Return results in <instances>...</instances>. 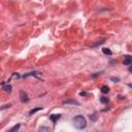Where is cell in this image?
Returning a JSON list of instances; mask_svg holds the SVG:
<instances>
[{
  "label": "cell",
  "instance_id": "6da1fadb",
  "mask_svg": "<svg viewBox=\"0 0 132 132\" xmlns=\"http://www.w3.org/2000/svg\"><path fill=\"white\" fill-rule=\"evenodd\" d=\"M73 125L75 128H77V129H85L87 126V121H86L85 117H82L81 115L76 116V117L73 119Z\"/></svg>",
  "mask_w": 132,
  "mask_h": 132
},
{
  "label": "cell",
  "instance_id": "7a4b0ae2",
  "mask_svg": "<svg viewBox=\"0 0 132 132\" xmlns=\"http://www.w3.org/2000/svg\"><path fill=\"white\" fill-rule=\"evenodd\" d=\"M20 99L22 102H28L29 101V97L28 95L24 92V91H21L20 92Z\"/></svg>",
  "mask_w": 132,
  "mask_h": 132
},
{
  "label": "cell",
  "instance_id": "3957f363",
  "mask_svg": "<svg viewBox=\"0 0 132 132\" xmlns=\"http://www.w3.org/2000/svg\"><path fill=\"white\" fill-rule=\"evenodd\" d=\"M132 63V57L130 56H126L124 58V61H123V64L124 65H130Z\"/></svg>",
  "mask_w": 132,
  "mask_h": 132
},
{
  "label": "cell",
  "instance_id": "277c9868",
  "mask_svg": "<svg viewBox=\"0 0 132 132\" xmlns=\"http://www.w3.org/2000/svg\"><path fill=\"white\" fill-rule=\"evenodd\" d=\"M63 103H64V104H68V103H71V104H76V105L80 104V103H78L77 101L73 100V99H66V100L63 101Z\"/></svg>",
  "mask_w": 132,
  "mask_h": 132
},
{
  "label": "cell",
  "instance_id": "5b68a950",
  "mask_svg": "<svg viewBox=\"0 0 132 132\" xmlns=\"http://www.w3.org/2000/svg\"><path fill=\"white\" fill-rule=\"evenodd\" d=\"M100 91H101L103 94H107V93L109 92V88H108L107 86H102L101 89H100Z\"/></svg>",
  "mask_w": 132,
  "mask_h": 132
},
{
  "label": "cell",
  "instance_id": "8992f818",
  "mask_svg": "<svg viewBox=\"0 0 132 132\" xmlns=\"http://www.w3.org/2000/svg\"><path fill=\"white\" fill-rule=\"evenodd\" d=\"M11 90H12V87L10 85H7V86H4L3 87V91H5L6 93H10Z\"/></svg>",
  "mask_w": 132,
  "mask_h": 132
},
{
  "label": "cell",
  "instance_id": "52a82bcc",
  "mask_svg": "<svg viewBox=\"0 0 132 132\" xmlns=\"http://www.w3.org/2000/svg\"><path fill=\"white\" fill-rule=\"evenodd\" d=\"M50 118H51L52 121H53L54 123H55V122L57 121V120H59V119H60V115H52Z\"/></svg>",
  "mask_w": 132,
  "mask_h": 132
},
{
  "label": "cell",
  "instance_id": "ba28073f",
  "mask_svg": "<svg viewBox=\"0 0 132 132\" xmlns=\"http://www.w3.org/2000/svg\"><path fill=\"white\" fill-rule=\"evenodd\" d=\"M40 109H42V107H36V108L31 109L30 111H29V116H32L33 114H35L36 111H38V110H40Z\"/></svg>",
  "mask_w": 132,
  "mask_h": 132
},
{
  "label": "cell",
  "instance_id": "9c48e42d",
  "mask_svg": "<svg viewBox=\"0 0 132 132\" xmlns=\"http://www.w3.org/2000/svg\"><path fill=\"white\" fill-rule=\"evenodd\" d=\"M102 51H103V53H104V54H106V55H111V51L109 49H103Z\"/></svg>",
  "mask_w": 132,
  "mask_h": 132
},
{
  "label": "cell",
  "instance_id": "30bf717a",
  "mask_svg": "<svg viewBox=\"0 0 132 132\" xmlns=\"http://www.w3.org/2000/svg\"><path fill=\"white\" fill-rule=\"evenodd\" d=\"M100 101H101L102 103H107V102H108V98H106V97L103 96V97L100 98Z\"/></svg>",
  "mask_w": 132,
  "mask_h": 132
},
{
  "label": "cell",
  "instance_id": "8fae6325",
  "mask_svg": "<svg viewBox=\"0 0 132 132\" xmlns=\"http://www.w3.org/2000/svg\"><path fill=\"white\" fill-rule=\"evenodd\" d=\"M19 128H20V124H18V125H16V126H15V127H12L11 129H10V132H14V131L19 130Z\"/></svg>",
  "mask_w": 132,
  "mask_h": 132
},
{
  "label": "cell",
  "instance_id": "7c38bea8",
  "mask_svg": "<svg viewBox=\"0 0 132 132\" xmlns=\"http://www.w3.org/2000/svg\"><path fill=\"white\" fill-rule=\"evenodd\" d=\"M111 81H114V82H119L120 80L118 77H111Z\"/></svg>",
  "mask_w": 132,
  "mask_h": 132
},
{
  "label": "cell",
  "instance_id": "4fadbf2b",
  "mask_svg": "<svg viewBox=\"0 0 132 132\" xmlns=\"http://www.w3.org/2000/svg\"><path fill=\"white\" fill-rule=\"evenodd\" d=\"M90 119H92L93 121H96V118L94 117V115H93V116H90Z\"/></svg>",
  "mask_w": 132,
  "mask_h": 132
},
{
  "label": "cell",
  "instance_id": "5bb4252c",
  "mask_svg": "<svg viewBox=\"0 0 132 132\" xmlns=\"http://www.w3.org/2000/svg\"><path fill=\"white\" fill-rule=\"evenodd\" d=\"M39 130H40V131H43V130H50V129H49V128H44V127H42V128H40Z\"/></svg>",
  "mask_w": 132,
  "mask_h": 132
},
{
  "label": "cell",
  "instance_id": "9a60e30c",
  "mask_svg": "<svg viewBox=\"0 0 132 132\" xmlns=\"http://www.w3.org/2000/svg\"><path fill=\"white\" fill-rule=\"evenodd\" d=\"M80 95H81V96H86L87 94H86L85 92H81V93H80Z\"/></svg>",
  "mask_w": 132,
  "mask_h": 132
},
{
  "label": "cell",
  "instance_id": "2e32d148",
  "mask_svg": "<svg viewBox=\"0 0 132 132\" xmlns=\"http://www.w3.org/2000/svg\"><path fill=\"white\" fill-rule=\"evenodd\" d=\"M129 71H130V72H132V65H131L130 67H129Z\"/></svg>",
  "mask_w": 132,
  "mask_h": 132
}]
</instances>
